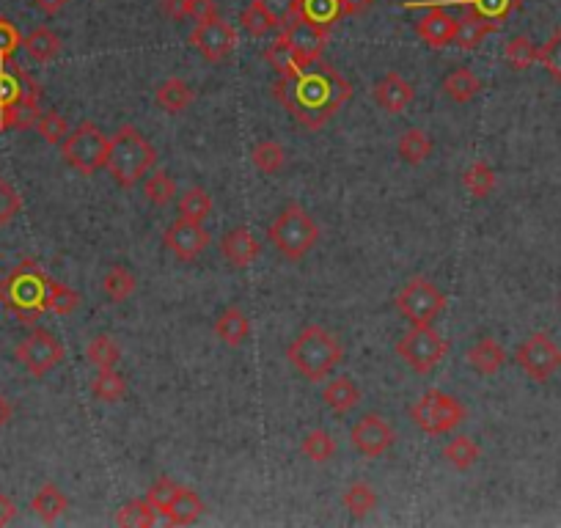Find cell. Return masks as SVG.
Here are the masks:
<instances>
[{
	"instance_id": "cell-22",
	"label": "cell",
	"mask_w": 561,
	"mask_h": 528,
	"mask_svg": "<svg viewBox=\"0 0 561 528\" xmlns=\"http://www.w3.org/2000/svg\"><path fill=\"white\" fill-rule=\"evenodd\" d=\"M215 336H218L226 347H242L248 336H251V319L245 317V311L240 306H229L220 311V317L215 319Z\"/></svg>"
},
{
	"instance_id": "cell-44",
	"label": "cell",
	"mask_w": 561,
	"mask_h": 528,
	"mask_svg": "<svg viewBox=\"0 0 561 528\" xmlns=\"http://www.w3.org/2000/svg\"><path fill=\"white\" fill-rule=\"evenodd\" d=\"M242 25H245V31L251 33V36H256V39H262V36H267L273 28H278L273 14L264 9L259 0H253L251 6L242 11Z\"/></svg>"
},
{
	"instance_id": "cell-47",
	"label": "cell",
	"mask_w": 561,
	"mask_h": 528,
	"mask_svg": "<svg viewBox=\"0 0 561 528\" xmlns=\"http://www.w3.org/2000/svg\"><path fill=\"white\" fill-rule=\"evenodd\" d=\"M539 64L545 66V72L556 83H561V28L550 33L548 42L539 47Z\"/></svg>"
},
{
	"instance_id": "cell-50",
	"label": "cell",
	"mask_w": 561,
	"mask_h": 528,
	"mask_svg": "<svg viewBox=\"0 0 561 528\" xmlns=\"http://www.w3.org/2000/svg\"><path fill=\"white\" fill-rule=\"evenodd\" d=\"M22 209L20 193L11 187V182L6 176L0 174V229H6L11 220L17 218V212Z\"/></svg>"
},
{
	"instance_id": "cell-48",
	"label": "cell",
	"mask_w": 561,
	"mask_h": 528,
	"mask_svg": "<svg viewBox=\"0 0 561 528\" xmlns=\"http://www.w3.org/2000/svg\"><path fill=\"white\" fill-rule=\"evenodd\" d=\"M462 3H468L471 11L493 22H504L520 6V0H462Z\"/></svg>"
},
{
	"instance_id": "cell-34",
	"label": "cell",
	"mask_w": 561,
	"mask_h": 528,
	"mask_svg": "<svg viewBox=\"0 0 561 528\" xmlns=\"http://www.w3.org/2000/svg\"><path fill=\"white\" fill-rule=\"evenodd\" d=\"M504 58L506 64L512 66L515 72H526V69H531V66L537 64L539 61V47L528 36H512L509 42H506L504 47Z\"/></svg>"
},
{
	"instance_id": "cell-33",
	"label": "cell",
	"mask_w": 561,
	"mask_h": 528,
	"mask_svg": "<svg viewBox=\"0 0 561 528\" xmlns=\"http://www.w3.org/2000/svg\"><path fill=\"white\" fill-rule=\"evenodd\" d=\"M113 523L121 528H152L157 523V509L146 498H138V501L121 506Z\"/></svg>"
},
{
	"instance_id": "cell-52",
	"label": "cell",
	"mask_w": 561,
	"mask_h": 528,
	"mask_svg": "<svg viewBox=\"0 0 561 528\" xmlns=\"http://www.w3.org/2000/svg\"><path fill=\"white\" fill-rule=\"evenodd\" d=\"M259 3L273 14L278 25H286L297 14V0H259Z\"/></svg>"
},
{
	"instance_id": "cell-41",
	"label": "cell",
	"mask_w": 561,
	"mask_h": 528,
	"mask_svg": "<svg viewBox=\"0 0 561 528\" xmlns=\"http://www.w3.org/2000/svg\"><path fill=\"white\" fill-rule=\"evenodd\" d=\"M209 212H212V196L204 187H187L185 193L179 196V218L201 223Z\"/></svg>"
},
{
	"instance_id": "cell-38",
	"label": "cell",
	"mask_w": 561,
	"mask_h": 528,
	"mask_svg": "<svg viewBox=\"0 0 561 528\" xmlns=\"http://www.w3.org/2000/svg\"><path fill=\"white\" fill-rule=\"evenodd\" d=\"M91 394H94V399H99V402L113 405V402H119L121 396L127 394V380H124L116 369H102V372L91 380Z\"/></svg>"
},
{
	"instance_id": "cell-3",
	"label": "cell",
	"mask_w": 561,
	"mask_h": 528,
	"mask_svg": "<svg viewBox=\"0 0 561 528\" xmlns=\"http://www.w3.org/2000/svg\"><path fill=\"white\" fill-rule=\"evenodd\" d=\"M154 165H157V149L143 138L138 127L124 124L116 130V135H110L105 168L121 187L138 185Z\"/></svg>"
},
{
	"instance_id": "cell-46",
	"label": "cell",
	"mask_w": 561,
	"mask_h": 528,
	"mask_svg": "<svg viewBox=\"0 0 561 528\" xmlns=\"http://www.w3.org/2000/svg\"><path fill=\"white\" fill-rule=\"evenodd\" d=\"M36 130L42 135L44 143H50V146H58V143H64V138L69 135V124L61 113H55V110H44L42 116L36 119Z\"/></svg>"
},
{
	"instance_id": "cell-55",
	"label": "cell",
	"mask_w": 561,
	"mask_h": 528,
	"mask_svg": "<svg viewBox=\"0 0 561 528\" xmlns=\"http://www.w3.org/2000/svg\"><path fill=\"white\" fill-rule=\"evenodd\" d=\"M14 517H17V504L6 493H0V528L14 523Z\"/></svg>"
},
{
	"instance_id": "cell-45",
	"label": "cell",
	"mask_w": 561,
	"mask_h": 528,
	"mask_svg": "<svg viewBox=\"0 0 561 528\" xmlns=\"http://www.w3.org/2000/svg\"><path fill=\"white\" fill-rule=\"evenodd\" d=\"M264 58H267V64L273 66L278 75H295V72H300V64H297L295 53L289 50V44L284 42V36H278V39L264 50Z\"/></svg>"
},
{
	"instance_id": "cell-56",
	"label": "cell",
	"mask_w": 561,
	"mask_h": 528,
	"mask_svg": "<svg viewBox=\"0 0 561 528\" xmlns=\"http://www.w3.org/2000/svg\"><path fill=\"white\" fill-rule=\"evenodd\" d=\"M69 0H33V6L42 11V14H47V17H53V14H58V11L64 9Z\"/></svg>"
},
{
	"instance_id": "cell-39",
	"label": "cell",
	"mask_w": 561,
	"mask_h": 528,
	"mask_svg": "<svg viewBox=\"0 0 561 528\" xmlns=\"http://www.w3.org/2000/svg\"><path fill=\"white\" fill-rule=\"evenodd\" d=\"M88 361L97 366L99 372L102 369H116L121 361V347L116 344V339H110V336H105V333H99V336H94V339L88 341Z\"/></svg>"
},
{
	"instance_id": "cell-9",
	"label": "cell",
	"mask_w": 561,
	"mask_h": 528,
	"mask_svg": "<svg viewBox=\"0 0 561 528\" xmlns=\"http://www.w3.org/2000/svg\"><path fill=\"white\" fill-rule=\"evenodd\" d=\"M396 311L410 325H432L446 311V295L429 278H413L399 289Z\"/></svg>"
},
{
	"instance_id": "cell-43",
	"label": "cell",
	"mask_w": 561,
	"mask_h": 528,
	"mask_svg": "<svg viewBox=\"0 0 561 528\" xmlns=\"http://www.w3.org/2000/svg\"><path fill=\"white\" fill-rule=\"evenodd\" d=\"M77 306H80V297L75 289L58 284L53 278L47 281V311H53L58 317H69L72 311H77Z\"/></svg>"
},
{
	"instance_id": "cell-30",
	"label": "cell",
	"mask_w": 561,
	"mask_h": 528,
	"mask_svg": "<svg viewBox=\"0 0 561 528\" xmlns=\"http://www.w3.org/2000/svg\"><path fill=\"white\" fill-rule=\"evenodd\" d=\"M22 47H25V53L31 55L33 61L47 64V61H53L55 55L61 53V39L55 36V31L42 25V28H36V31H31L22 39Z\"/></svg>"
},
{
	"instance_id": "cell-1",
	"label": "cell",
	"mask_w": 561,
	"mask_h": 528,
	"mask_svg": "<svg viewBox=\"0 0 561 528\" xmlns=\"http://www.w3.org/2000/svg\"><path fill=\"white\" fill-rule=\"evenodd\" d=\"M275 97L308 130H319L352 97V86L333 66H319L314 72L278 75Z\"/></svg>"
},
{
	"instance_id": "cell-7",
	"label": "cell",
	"mask_w": 561,
	"mask_h": 528,
	"mask_svg": "<svg viewBox=\"0 0 561 528\" xmlns=\"http://www.w3.org/2000/svg\"><path fill=\"white\" fill-rule=\"evenodd\" d=\"M468 416V410L457 396L446 394V391H427L418 399L416 405L410 407V418L421 432L427 435H446L460 427Z\"/></svg>"
},
{
	"instance_id": "cell-2",
	"label": "cell",
	"mask_w": 561,
	"mask_h": 528,
	"mask_svg": "<svg viewBox=\"0 0 561 528\" xmlns=\"http://www.w3.org/2000/svg\"><path fill=\"white\" fill-rule=\"evenodd\" d=\"M286 358L308 383H319L339 366L344 350L336 333H330L325 325H306L286 347Z\"/></svg>"
},
{
	"instance_id": "cell-27",
	"label": "cell",
	"mask_w": 561,
	"mask_h": 528,
	"mask_svg": "<svg viewBox=\"0 0 561 528\" xmlns=\"http://www.w3.org/2000/svg\"><path fill=\"white\" fill-rule=\"evenodd\" d=\"M154 99H157V105H160L165 113H182V110L190 108V102H193V88L187 86L182 77H168L165 83L157 86Z\"/></svg>"
},
{
	"instance_id": "cell-40",
	"label": "cell",
	"mask_w": 561,
	"mask_h": 528,
	"mask_svg": "<svg viewBox=\"0 0 561 528\" xmlns=\"http://www.w3.org/2000/svg\"><path fill=\"white\" fill-rule=\"evenodd\" d=\"M251 160L262 174L273 176L286 165V149L275 141H259L256 146H253Z\"/></svg>"
},
{
	"instance_id": "cell-14",
	"label": "cell",
	"mask_w": 561,
	"mask_h": 528,
	"mask_svg": "<svg viewBox=\"0 0 561 528\" xmlns=\"http://www.w3.org/2000/svg\"><path fill=\"white\" fill-rule=\"evenodd\" d=\"M350 440L358 454L369 457V460H377V457H383L385 451L394 446L396 432L383 416L366 413L361 421H355V427H352L350 432Z\"/></svg>"
},
{
	"instance_id": "cell-4",
	"label": "cell",
	"mask_w": 561,
	"mask_h": 528,
	"mask_svg": "<svg viewBox=\"0 0 561 528\" xmlns=\"http://www.w3.org/2000/svg\"><path fill=\"white\" fill-rule=\"evenodd\" d=\"M47 275L36 262H22L0 281V303L20 322H36L47 311Z\"/></svg>"
},
{
	"instance_id": "cell-59",
	"label": "cell",
	"mask_w": 561,
	"mask_h": 528,
	"mask_svg": "<svg viewBox=\"0 0 561 528\" xmlns=\"http://www.w3.org/2000/svg\"><path fill=\"white\" fill-rule=\"evenodd\" d=\"M559 303H561V292H559Z\"/></svg>"
},
{
	"instance_id": "cell-19",
	"label": "cell",
	"mask_w": 561,
	"mask_h": 528,
	"mask_svg": "<svg viewBox=\"0 0 561 528\" xmlns=\"http://www.w3.org/2000/svg\"><path fill=\"white\" fill-rule=\"evenodd\" d=\"M454 31H457V20H454L446 9H429L427 14L416 22L418 39L427 42L429 47H435V50L451 44Z\"/></svg>"
},
{
	"instance_id": "cell-51",
	"label": "cell",
	"mask_w": 561,
	"mask_h": 528,
	"mask_svg": "<svg viewBox=\"0 0 561 528\" xmlns=\"http://www.w3.org/2000/svg\"><path fill=\"white\" fill-rule=\"evenodd\" d=\"M22 47V36L17 25L6 17H0V64H9L14 53Z\"/></svg>"
},
{
	"instance_id": "cell-12",
	"label": "cell",
	"mask_w": 561,
	"mask_h": 528,
	"mask_svg": "<svg viewBox=\"0 0 561 528\" xmlns=\"http://www.w3.org/2000/svg\"><path fill=\"white\" fill-rule=\"evenodd\" d=\"M281 36L289 44V50L295 53L300 69H308L311 64H317L319 55L325 50V44H328V28L303 20L300 14H295L292 20L286 22Z\"/></svg>"
},
{
	"instance_id": "cell-54",
	"label": "cell",
	"mask_w": 561,
	"mask_h": 528,
	"mask_svg": "<svg viewBox=\"0 0 561 528\" xmlns=\"http://www.w3.org/2000/svg\"><path fill=\"white\" fill-rule=\"evenodd\" d=\"M160 9L171 20H187V0H160Z\"/></svg>"
},
{
	"instance_id": "cell-35",
	"label": "cell",
	"mask_w": 561,
	"mask_h": 528,
	"mask_svg": "<svg viewBox=\"0 0 561 528\" xmlns=\"http://www.w3.org/2000/svg\"><path fill=\"white\" fill-rule=\"evenodd\" d=\"M462 187L468 190V196L473 198H487L495 190V171L490 168V163L476 160L473 165L465 168L462 174Z\"/></svg>"
},
{
	"instance_id": "cell-10",
	"label": "cell",
	"mask_w": 561,
	"mask_h": 528,
	"mask_svg": "<svg viewBox=\"0 0 561 528\" xmlns=\"http://www.w3.org/2000/svg\"><path fill=\"white\" fill-rule=\"evenodd\" d=\"M517 366L537 383H545L561 369V347L548 333H531L515 352Z\"/></svg>"
},
{
	"instance_id": "cell-15",
	"label": "cell",
	"mask_w": 561,
	"mask_h": 528,
	"mask_svg": "<svg viewBox=\"0 0 561 528\" xmlns=\"http://www.w3.org/2000/svg\"><path fill=\"white\" fill-rule=\"evenodd\" d=\"M163 242L179 262H196L198 256L209 248V234L196 220L179 218L165 229Z\"/></svg>"
},
{
	"instance_id": "cell-26",
	"label": "cell",
	"mask_w": 561,
	"mask_h": 528,
	"mask_svg": "<svg viewBox=\"0 0 561 528\" xmlns=\"http://www.w3.org/2000/svg\"><path fill=\"white\" fill-rule=\"evenodd\" d=\"M204 515V501L198 498V493H193L190 487H179L174 495V501L168 506V523H174V526H190V523H196L198 517Z\"/></svg>"
},
{
	"instance_id": "cell-57",
	"label": "cell",
	"mask_w": 561,
	"mask_h": 528,
	"mask_svg": "<svg viewBox=\"0 0 561 528\" xmlns=\"http://www.w3.org/2000/svg\"><path fill=\"white\" fill-rule=\"evenodd\" d=\"M341 14H361L363 9H369L374 0H339Z\"/></svg>"
},
{
	"instance_id": "cell-18",
	"label": "cell",
	"mask_w": 561,
	"mask_h": 528,
	"mask_svg": "<svg viewBox=\"0 0 561 528\" xmlns=\"http://www.w3.org/2000/svg\"><path fill=\"white\" fill-rule=\"evenodd\" d=\"M372 94L374 102H377L385 113H402V110L413 102V97H416L413 86H410L399 72H388V75L380 77Z\"/></svg>"
},
{
	"instance_id": "cell-53",
	"label": "cell",
	"mask_w": 561,
	"mask_h": 528,
	"mask_svg": "<svg viewBox=\"0 0 561 528\" xmlns=\"http://www.w3.org/2000/svg\"><path fill=\"white\" fill-rule=\"evenodd\" d=\"M218 17V3L215 0H187V20L207 22Z\"/></svg>"
},
{
	"instance_id": "cell-13",
	"label": "cell",
	"mask_w": 561,
	"mask_h": 528,
	"mask_svg": "<svg viewBox=\"0 0 561 528\" xmlns=\"http://www.w3.org/2000/svg\"><path fill=\"white\" fill-rule=\"evenodd\" d=\"M190 44L207 58L209 64H218L223 58H229L231 50L237 47V31L226 20L215 17V20L198 22L190 33Z\"/></svg>"
},
{
	"instance_id": "cell-21",
	"label": "cell",
	"mask_w": 561,
	"mask_h": 528,
	"mask_svg": "<svg viewBox=\"0 0 561 528\" xmlns=\"http://www.w3.org/2000/svg\"><path fill=\"white\" fill-rule=\"evenodd\" d=\"M468 363H471L473 372L484 374V377H493L504 369L506 363V350L493 339V336H482L479 341H473L468 347Z\"/></svg>"
},
{
	"instance_id": "cell-8",
	"label": "cell",
	"mask_w": 561,
	"mask_h": 528,
	"mask_svg": "<svg viewBox=\"0 0 561 528\" xmlns=\"http://www.w3.org/2000/svg\"><path fill=\"white\" fill-rule=\"evenodd\" d=\"M449 352V341L435 333L432 325H413L396 341V355L418 374H429Z\"/></svg>"
},
{
	"instance_id": "cell-24",
	"label": "cell",
	"mask_w": 561,
	"mask_h": 528,
	"mask_svg": "<svg viewBox=\"0 0 561 528\" xmlns=\"http://www.w3.org/2000/svg\"><path fill=\"white\" fill-rule=\"evenodd\" d=\"M479 91H482V83H479V77L473 75L468 66H454L449 75L443 77V94L451 102H457V105L471 102Z\"/></svg>"
},
{
	"instance_id": "cell-58",
	"label": "cell",
	"mask_w": 561,
	"mask_h": 528,
	"mask_svg": "<svg viewBox=\"0 0 561 528\" xmlns=\"http://www.w3.org/2000/svg\"><path fill=\"white\" fill-rule=\"evenodd\" d=\"M11 416H14V407H11V402L6 396L0 394V427H6L11 421Z\"/></svg>"
},
{
	"instance_id": "cell-17",
	"label": "cell",
	"mask_w": 561,
	"mask_h": 528,
	"mask_svg": "<svg viewBox=\"0 0 561 528\" xmlns=\"http://www.w3.org/2000/svg\"><path fill=\"white\" fill-rule=\"evenodd\" d=\"M220 253H223V259H226L231 267L242 270V267L256 262V256H259V242H256V237H253L248 226H234V229H229L223 234Z\"/></svg>"
},
{
	"instance_id": "cell-6",
	"label": "cell",
	"mask_w": 561,
	"mask_h": 528,
	"mask_svg": "<svg viewBox=\"0 0 561 528\" xmlns=\"http://www.w3.org/2000/svg\"><path fill=\"white\" fill-rule=\"evenodd\" d=\"M108 143L110 138L99 130L94 121H80L75 130L61 143V157L69 168H75L80 174H97L99 168H105L108 160Z\"/></svg>"
},
{
	"instance_id": "cell-37",
	"label": "cell",
	"mask_w": 561,
	"mask_h": 528,
	"mask_svg": "<svg viewBox=\"0 0 561 528\" xmlns=\"http://www.w3.org/2000/svg\"><path fill=\"white\" fill-rule=\"evenodd\" d=\"M297 14L303 20L328 28L341 17L339 0H297Z\"/></svg>"
},
{
	"instance_id": "cell-16",
	"label": "cell",
	"mask_w": 561,
	"mask_h": 528,
	"mask_svg": "<svg viewBox=\"0 0 561 528\" xmlns=\"http://www.w3.org/2000/svg\"><path fill=\"white\" fill-rule=\"evenodd\" d=\"M42 88L33 83L31 75H25L20 66L0 64V116L14 105H20L25 99H39Z\"/></svg>"
},
{
	"instance_id": "cell-42",
	"label": "cell",
	"mask_w": 561,
	"mask_h": 528,
	"mask_svg": "<svg viewBox=\"0 0 561 528\" xmlns=\"http://www.w3.org/2000/svg\"><path fill=\"white\" fill-rule=\"evenodd\" d=\"M143 196L149 198L154 207L171 204V198L176 196L174 176L163 171V168H157L154 174H149V179H143Z\"/></svg>"
},
{
	"instance_id": "cell-32",
	"label": "cell",
	"mask_w": 561,
	"mask_h": 528,
	"mask_svg": "<svg viewBox=\"0 0 561 528\" xmlns=\"http://www.w3.org/2000/svg\"><path fill=\"white\" fill-rule=\"evenodd\" d=\"M341 501L347 506V512H350L355 520H361V517L372 515L374 509H377V493H374V487L369 482H352L344 495H341Z\"/></svg>"
},
{
	"instance_id": "cell-36",
	"label": "cell",
	"mask_w": 561,
	"mask_h": 528,
	"mask_svg": "<svg viewBox=\"0 0 561 528\" xmlns=\"http://www.w3.org/2000/svg\"><path fill=\"white\" fill-rule=\"evenodd\" d=\"M336 449H339V446H336V438H333L330 432H325V429H311L306 438L300 440V451H303L311 462H317V465L333 460V457H336Z\"/></svg>"
},
{
	"instance_id": "cell-49",
	"label": "cell",
	"mask_w": 561,
	"mask_h": 528,
	"mask_svg": "<svg viewBox=\"0 0 561 528\" xmlns=\"http://www.w3.org/2000/svg\"><path fill=\"white\" fill-rule=\"evenodd\" d=\"M176 490H179V484H176L174 479L160 476V479H154L152 487H149L146 501L157 509V515H165V512H168V506H171V501H174Z\"/></svg>"
},
{
	"instance_id": "cell-20",
	"label": "cell",
	"mask_w": 561,
	"mask_h": 528,
	"mask_svg": "<svg viewBox=\"0 0 561 528\" xmlns=\"http://www.w3.org/2000/svg\"><path fill=\"white\" fill-rule=\"evenodd\" d=\"M495 31H498V22L487 20L482 14H476V11H468L462 20H457V31H454L451 44H454L457 50H465V53H468V50H476V47Z\"/></svg>"
},
{
	"instance_id": "cell-25",
	"label": "cell",
	"mask_w": 561,
	"mask_h": 528,
	"mask_svg": "<svg viewBox=\"0 0 561 528\" xmlns=\"http://www.w3.org/2000/svg\"><path fill=\"white\" fill-rule=\"evenodd\" d=\"M31 509L33 515L39 517L42 523H55L58 517L64 515L66 509H69V498H66L53 482H47L39 487V493L33 495L31 501Z\"/></svg>"
},
{
	"instance_id": "cell-31",
	"label": "cell",
	"mask_w": 561,
	"mask_h": 528,
	"mask_svg": "<svg viewBox=\"0 0 561 528\" xmlns=\"http://www.w3.org/2000/svg\"><path fill=\"white\" fill-rule=\"evenodd\" d=\"M396 152L405 160L407 165H421L432 154V141L427 138L424 130H405L396 141Z\"/></svg>"
},
{
	"instance_id": "cell-23",
	"label": "cell",
	"mask_w": 561,
	"mask_h": 528,
	"mask_svg": "<svg viewBox=\"0 0 561 528\" xmlns=\"http://www.w3.org/2000/svg\"><path fill=\"white\" fill-rule=\"evenodd\" d=\"M322 399L325 405L336 413V416H347L350 410L361 405V388L355 385V380L350 377H333L325 391H322Z\"/></svg>"
},
{
	"instance_id": "cell-5",
	"label": "cell",
	"mask_w": 561,
	"mask_h": 528,
	"mask_svg": "<svg viewBox=\"0 0 561 528\" xmlns=\"http://www.w3.org/2000/svg\"><path fill=\"white\" fill-rule=\"evenodd\" d=\"M270 245L281 253L289 262H300L308 253L317 248L319 242V226L317 220L308 215L300 204H289V207L270 223L267 229Z\"/></svg>"
},
{
	"instance_id": "cell-29",
	"label": "cell",
	"mask_w": 561,
	"mask_h": 528,
	"mask_svg": "<svg viewBox=\"0 0 561 528\" xmlns=\"http://www.w3.org/2000/svg\"><path fill=\"white\" fill-rule=\"evenodd\" d=\"M135 289H138V278L121 264H113L105 273V278H102V292H105L110 303H124L127 297L135 295Z\"/></svg>"
},
{
	"instance_id": "cell-11",
	"label": "cell",
	"mask_w": 561,
	"mask_h": 528,
	"mask_svg": "<svg viewBox=\"0 0 561 528\" xmlns=\"http://www.w3.org/2000/svg\"><path fill=\"white\" fill-rule=\"evenodd\" d=\"M17 361L33 374V377H44L47 372H53L58 363L64 361V344L55 339L50 330H33L31 336L17 344Z\"/></svg>"
},
{
	"instance_id": "cell-28",
	"label": "cell",
	"mask_w": 561,
	"mask_h": 528,
	"mask_svg": "<svg viewBox=\"0 0 561 528\" xmlns=\"http://www.w3.org/2000/svg\"><path fill=\"white\" fill-rule=\"evenodd\" d=\"M443 460L449 462L451 468H457V471H468L471 465H476V460L482 457V449H479V443L471 438V435H457V438H451L446 446H443Z\"/></svg>"
}]
</instances>
